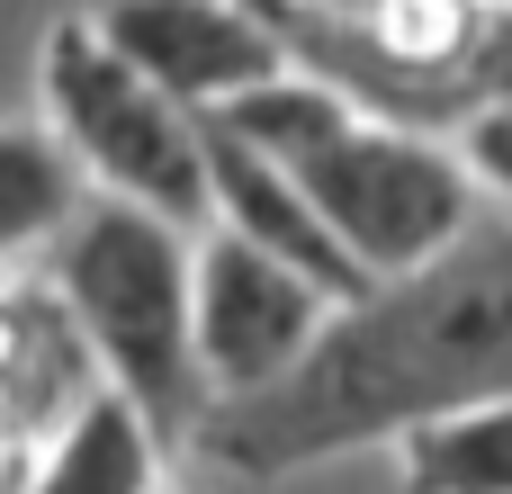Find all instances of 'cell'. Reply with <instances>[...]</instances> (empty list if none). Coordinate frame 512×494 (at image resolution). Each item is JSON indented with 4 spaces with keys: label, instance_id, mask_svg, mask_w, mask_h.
Wrapping results in <instances>:
<instances>
[{
    "label": "cell",
    "instance_id": "obj_6",
    "mask_svg": "<svg viewBox=\"0 0 512 494\" xmlns=\"http://www.w3.org/2000/svg\"><path fill=\"white\" fill-rule=\"evenodd\" d=\"M90 27L153 90H171L198 117H216V108H234V99H252V90H270V81L297 72L288 45L261 27L252 0H99Z\"/></svg>",
    "mask_w": 512,
    "mask_h": 494
},
{
    "label": "cell",
    "instance_id": "obj_2",
    "mask_svg": "<svg viewBox=\"0 0 512 494\" xmlns=\"http://www.w3.org/2000/svg\"><path fill=\"white\" fill-rule=\"evenodd\" d=\"M54 288L72 324L90 333V351L108 360L117 396L162 441L180 432L198 441L216 405H207V360H198V252L180 243V225L126 198H90L72 234L54 243Z\"/></svg>",
    "mask_w": 512,
    "mask_h": 494
},
{
    "label": "cell",
    "instance_id": "obj_3",
    "mask_svg": "<svg viewBox=\"0 0 512 494\" xmlns=\"http://www.w3.org/2000/svg\"><path fill=\"white\" fill-rule=\"evenodd\" d=\"M45 108H54V135L72 144V162L108 198L180 225V234L207 225V207H216L207 117L180 108L171 90H153L90 18L45 36Z\"/></svg>",
    "mask_w": 512,
    "mask_h": 494
},
{
    "label": "cell",
    "instance_id": "obj_9",
    "mask_svg": "<svg viewBox=\"0 0 512 494\" xmlns=\"http://www.w3.org/2000/svg\"><path fill=\"white\" fill-rule=\"evenodd\" d=\"M81 207L90 198H81L72 144L45 135V126H0V261L36 252V243H63Z\"/></svg>",
    "mask_w": 512,
    "mask_h": 494
},
{
    "label": "cell",
    "instance_id": "obj_7",
    "mask_svg": "<svg viewBox=\"0 0 512 494\" xmlns=\"http://www.w3.org/2000/svg\"><path fill=\"white\" fill-rule=\"evenodd\" d=\"M207 171H216V216H225V234L261 243L270 261H288L297 279H315L333 306H360V297L387 288V279L324 225V207L306 198V180H297L288 162L252 153V144H243L234 126H216V117H207Z\"/></svg>",
    "mask_w": 512,
    "mask_h": 494
},
{
    "label": "cell",
    "instance_id": "obj_4",
    "mask_svg": "<svg viewBox=\"0 0 512 494\" xmlns=\"http://www.w3.org/2000/svg\"><path fill=\"white\" fill-rule=\"evenodd\" d=\"M306 180V198L324 207V225L378 270V279H414L423 261H441L450 243L477 234V171L459 153H441L432 135L351 117L324 144H306L288 162Z\"/></svg>",
    "mask_w": 512,
    "mask_h": 494
},
{
    "label": "cell",
    "instance_id": "obj_11",
    "mask_svg": "<svg viewBox=\"0 0 512 494\" xmlns=\"http://www.w3.org/2000/svg\"><path fill=\"white\" fill-rule=\"evenodd\" d=\"M459 162H468L477 180H495V189L512 198V99H504V108H486V117L459 135Z\"/></svg>",
    "mask_w": 512,
    "mask_h": 494
},
{
    "label": "cell",
    "instance_id": "obj_1",
    "mask_svg": "<svg viewBox=\"0 0 512 494\" xmlns=\"http://www.w3.org/2000/svg\"><path fill=\"white\" fill-rule=\"evenodd\" d=\"M512 396V225H477L414 279L342 306L297 378L234 396L198 423V450L234 477H288L369 441H414L423 423Z\"/></svg>",
    "mask_w": 512,
    "mask_h": 494
},
{
    "label": "cell",
    "instance_id": "obj_10",
    "mask_svg": "<svg viewBox=\"0 0 512 494\" xmlns=\"http://www.w3.org/2000/svg\"><path fill=\"white\" fill-rule=\"evenodd\" d=\"M405 486L414 494H512V396L423 423L405 441Z\"/></svg>",
    "mask_w": 512,
    "mask_h": 494
},
{
    "label": "cell",
    "instance_id": "obj_8",
    "mask_svg": "<svg viewBox=\"0 0 512 494\" xmlns=\"http://www.w3.org/2000/svg\"><path fill=\"white\" fill-rule=\"evenodd\" d=\"M153 477H162V432L108 387L63 423V441L36 459L27 494H153Z\"/></svg>",
    "mask_w": 512,
    "mask_h": 494
},
{
    "label": "cell",
    "instance_id": "obj_13",
    "mask_svg": "<svg viewBox=\"0 0 512 494\" xmlns=\"http://www.w3.org/2000/svg\"><path fill=\"white\" fill-rule=\"evenodd\" d=\"M504 9H512V0H504Z\"/></svg>",
    "mask_w": 512,
    "mask_h": 494
},
{
    "label": "cell",
    "instance_id": "obj_12",
    "mask_svg": "<svg viewBox=\"0 0 512 494\" xmlns=\"http://www.w3.org/2000/svg\"><path fill=\"white\" fill-rule=\"evenodd\" d=\"M315 9H333V18H378V9H396V0H315Z\"/></svg>",
    "mask_w": 512,
    "mask_h": 494
},
{
    "label": "cell",
    "instance_id": "obj_5",
    "mask_svg": "<svg viewBox=\"0 0 512 494\" xmlns=\"http://www.w3.org/2000/svg\"><path fill=\"white\" fill-rule=\"evenodd\" d=\"M333 315L342 306L315 279H297L288 261H270L261 243H243V234L198 243V360H207V387L225 405L297 378Z\"/></svg>",
    "mask_w": 512,
    "mask_h": 494
}]
</instances>
